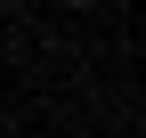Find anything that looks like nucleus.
<instances>
[{"mask_svg": "<svg viewBox=\"0 0 146 138\" xmlns=\"http://www.w3.org/2000/svg\"><path fill=\"white\" fill-rule=\"evenodd\" d=\"M65 8H81V0H65Z\"/></svg>", "mask_w": 146, "mask_h": 138, "instance_id": "1", "label": "nucleus"}]
</instances>
